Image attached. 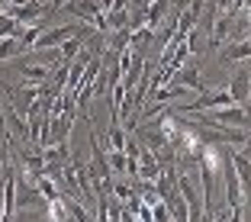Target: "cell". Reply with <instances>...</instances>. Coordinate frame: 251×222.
<instances>
[{
	"instance_id": "cell-1",
	"label": "cell",
	"mask_w": 251,
	"mask_h": 222,
	"mask_svg": "<svg viewBox=\"0 0 251 222\" xmlns=\"http://www.w3.org/2000/svg\"><path fill=\"white\" fill-rule=\"evenodd\" d=\"M197 116V113H193ZM197 123H213V126H232V129H251V116L242 103H229L219 110H206V116H197Z\"/></svg>"
},
{
	"instance_id": "cell-2",
	"label": "cell",
	"mask_w": 251,
	"mask_h": 222,
	"mask_svg": "<svg viewBox=\"0 0 251 222\" xmlns=\"http://www.w3.org/2000/svg\"><path fill=\"white\" fill-rule=\"evenodd\" d=\"M177 190H180V197H184V206H187V222H200L203 219V197L197 193V187L190 184L187 177H177Z\"/></svg>"
},
{
	"instance_id": "cell-3",
	"label": "cell",
	"mask_w": 251,
	"mask_h": 222,
	"mask_svg": "<svg viewBox=\"0 0 251 222\" xmlns=\"http://www.w3.org/2000/svg\"><path fill=\"white\" fill-rule=\"evenodd\" d=\"M3 119H7V129H10V135H16V139H23V142H29V119L23 116L20 110H16L13 103H3Z\"/></svg>"
},
{
	"instance_id": "cell-4",
	"label": "cell",
	"mask_w": 251,
	"mask_h": 222,
	"mask_svg": "<svg viewBox=\"0 0 251 222\" xmlns=\"http://www.w3.org/2000/svg\"><path fill=\"white\" fill-rule=\"evenodd\" d=\"M61 10H68L71 16H77L81 23H94L97 13H103L97 0H65V7H61Z\"/></svg>"
},
{
	"instance_id": "cell-5",
	"label": "cell",
	"mask_w": 251,
	"mask_h": 222,
	"mask_svg": "<svg viewBox=\"0 0 251 222\" xmlns=\"http://www.w3.org/2000/svg\"><path fill=\"white\" fill-rule=\"evenodd\" d=\"M229 164L235 168L238 184H242L245 197H248V193H251V158L245 155V151H232V155H229Z\"/></svg>"
},
{
	"instance_id": "cell-6",
	"label": "cell",
	"mask_w": 251,
	"mask_h": 222,
	"mask_svg": "<svg viewBox=\"0 0 251 222\" xmlns=\"http://www.w3.org/2000/svg\"><path fill=\"white\" fill-rule=\"evenodd\" d=\"M232 94V100L235 103H248L251 100V74L248 71H235V77L229 81V87H226Z\"/></svg>"
},
{
	"instance_id": "cell-7",
	"label": "cell",
	"mask_w": 251,
	"mask_h": 222,
	"mask_svg": "<svg viewBox=\"0 0 251 222\" xmlns=\"http://www.w3.org/2000/svg\"><path fill=\"white\" fill-rule=\"evenodd\" d=\"M251 58V36L238 39V42H226L222 49V61H248Z\"/></svg>"
},
{
	"instance_id": "cell-8",
	"label": "cell",
	"mask_w": 251,
	"mask_h": 222,
	"mask_svg": "<svg viewBox=\"0 0 251 222\" xmlns=\"http://www.w3.org/2000/svg\"><path fill=\"white\" fill-rule=\"evenodd\" d=\"M23 84H45L52 81V65H42V61H29L23 68Z\"/></svg>"
},
{
	"instance_id": "cell-9",
	"label": "cell",
	"mask_w": 251,
	"mask_h": 222,
	"mask_svg": "<svg viewBox=\"0 0 251 222\" xmlns=\"http://www.w3.org/2000/svg\"><path fill=\"white\" fill-rule=\"evenodd\" d=\"M174 77H177L180 87L193 90V94H203V90H206V84H203V77H200L197 68H177V71H174Z\"/></svg>"
},
{
	"instance_id": "cell-10",
	"label": "cell",
	"mask_w": 251,
	"mask_h": 222,
	"mask_svg": "<svg viewBox=\"0 0 251 222\" xmlns=\"http://www.w3.org/2000/svg\"><path fill=\"white\" fill-rule=\"evenodd\" d=\"M168 3L171 0H151L145 10V26H151V29L158 32V26L164 23V16H168Z\"/></svg>"
},
{
	"instance_id": "cell-11",
	"label": "cell",
	"mask_w": 251,
	"mask_h": 222,
	"mask_svg": "<svg viewBox=\"0 0 251 222\" xmlns=\"http://www.w3.org/2000/svg\"><path fill=\"white\" fill-rule=\"evenodd\" d=\"M26 52V45L20 42V36H7V39H0V65L10 58H20V55Z\"/></svg>"
},
{
	"instance_id": "cell-12",
	"label": "cell",
	"mask_w": 251,
	"mask_h": 222,
	"mask_svg": "<svg viewBox=\"0 0 251 222\" xmlns=\"http://www.w3.org/2000/svg\"><path fill=\"white\" fill-rule=\"evenodd\" d=\"M126 161H129V155H126L123 148H110L106 151V164H110V171L119 174V177H126Z\"/></svg>"
},
{
	"instance_id": "cell-13",
	"label": "cell",
	"mask_w": 251,
	"mask_h": 222,
	"mask_svg": "<svg viewBox=\"0 0 251 222\" xmlns=\"http://www.w3.org/2000/svg\"><path fill=\"white\" fill-rule=\"evenodd\" d=\"M126 142H129V132L123 129V123H113V126L106 129V145L110 148H123L126 151Z\"/></svg>"
},
{
	"instance_id": "cell-14",
	"label": "cell",
	"mask_w": 251,
	"mask_h": 222,
	"mask_svg": "<svg viewBox=\"0 0 251 222\" xmlns=\"http://www.w3.org/2000/svg\"><path fill=\"white\" fill-rule=\"evenodd\" d=\"M84 45H87V42H84L81 36H71V39H65V42L58 45V52H61V61H71L74 55H77V52L84 49Z\"/></svg>"
},
{
	"instance_id": "cell-15",
	"label": "cell",
	"mask_w": 251,
	"mask_h": 222,
	"mask_svg": "<svg viewBox=\"0 0 251 222\" xmlns=\"http://www.w3.org/2000/svg\"><path fill=\"white\" fill-rule=\"evenodd\" d=\"M20 20H13V16L7 13V10H0V39H7V36H20Z\"/></svg>"
},
{
	"instance_id": "cell-16",
	"label": "cell",
	"mask_w": 251,
	"mask_h": 222,
	"mask_svg": "<svg viewBox=\"0 0 251 222\" xmlns=\"http://www.w3.org/2000/svg\"><path fill=\"white\" fill-rule=\"evenodd\" d=\"M49 219H55V222H65V219H71L68 216V206H65V197H55V200H49Z\"/></svg>"
}]
</instances>
